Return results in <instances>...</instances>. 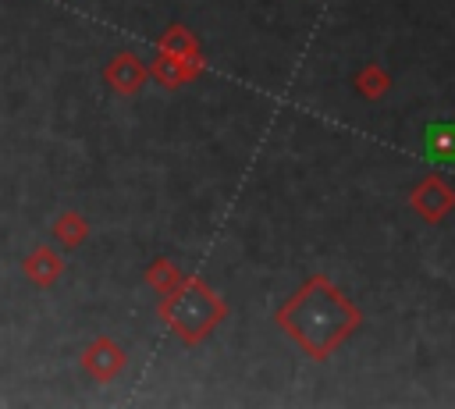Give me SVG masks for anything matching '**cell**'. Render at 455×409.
<instances>
[{"instance_id": "6da1fadb", "label": "cell", "mask_w": 455, "mask_h": 409, "mask_svg": "<svg viewBox=\"0 0 455 409\" xmlns=\"http://www.w3.org/2000/svg\"><path fill=\"white\" fill-rule=\"evenodd\" d=\"M21 270H25V277H28L32 285L50 288V285L60 277L64 263H60V256H57L50 245H36V249H32V253L21 260Z\"/></svg>"}, {"instance_id": "7a4b0ae2", "label": "cell", "mask_w": 455, "mask_h": 409, "mask_svg": "<svg viewBox=\"0 0 455 409\" xmlns=\"http://www.w3.org/2000/svg\"><path fill=\"white\" fill-rule=\"evenodd\" d=\"M423 149L434 164H455V124L451 121H437L427 124L423 132Z\"/></svg>"}, {"instance_id": "3957f363", "label": "cell", "mask_w": 455, "mask_h": 409, "mask_svg": "<svg viewBox=\"0 0 455 409\" xmlns=\"http://www.w3.org/2000/svg\"><path fill=\"white\" fill-rule=\"evenodd\" d=\"M82 366H85L96 381H107V377H114V370L121 366V349H114L107 338H100V341H92V345L85 349Z\"/></svg>"}, {"instance_id": "277c9868", "label": "cell", "mask_w": 455, "mask_h": 409, "mask_svg": "<svg viewBox=\"0 0 455 409\" xmlns=\"http://www.w3.org/2000/svg\"><path fill=\"white\" fill-rule=\"evenodd\" d=\"M107 78H110L121 92H128V89H135V85L142 82V68H139L135 57H117V60L107 68Z\"/></svg>"}, {"instance_id": "5b68a950", "label": "cell", "mask_w": 455, "mask_h": 409, "mask_svg": "<svg viewBox=\"0 0 455 409\" xmlns=\"http://www.w3.org/2000/svg\"><path fill=\"white\" fill-rule=\"evenodd\" d=\"M53 238L60 242V245H78L82 238H85V224H82V217L78 213H60L57 217V224H53Z\"/></svg>"}]
</instances>
